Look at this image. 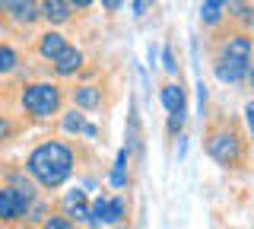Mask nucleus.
Wrapping results in <instances>:
<instances>
[{"label":"nucleus","instance_id":"4be33fe9","mask_svg":"<svg viewBox=\"0 0 254 229\" xmlns=\"http://www.w3.org/2000/svg\"><path fill=\"white\" fill-rule=\"evenodd\" d=\"M245 121H248V131L254 134V102H248V105H245Z\"/></svg>","mask_w":254,"mask_h":229},{"label":"nucleus","instance_id":"b1692460","mask_svg":"<svg viewBox=\"0 0 254 229\" xmlns=\"http://www.w3.org/2000/svg\"><path fill=\"white\" fill-rule=\"evenodd\" d=\"M245 26H248V29H254V10H251V6H248V10H245Z\"/></svg>","mask_w":254,"mask_h":229},{"label":"nucleus","instance_id":"20e7f679","mask_svg":"<svg viewBox=\"0 0 254 229\" xmlns=\"http://www.w3.org/2000/svg\"><path fill=\"white\" fill-rule=\"evenodd\" d=\"M32 201V188H3L0 191V220H19Z\"/></svg>","mask_w":254,"mask_h":229},{"label":"nucleus","instance_id":"9d476101","mask_svg":"<svg viewBox=\"0 0 254 229\" xmlns=\"http://www.w3.org/2000/svg\"><path fill=\"white\" fill-rule=\"evenodd\" d=\"M38 51H42L45 58L58 61L61 54L67 51V42H64V35H58V32H48V35H42V45H38Z\"/></svg>","mask_w":254,"mask_h":229},{"label":"nucleus","instance_id":"393cba45","mask_svg":"<svg viewBox=\"0 0 254 229\" xmlns=\"http://www.w3.org/2000/svg\"><path fill=\"white\" fill-rule=\"evenodd\" d=\"M102 6H105V10H111V13H115L118 6H121V0H102Z\"/></svg>","mask_w":254,"mask_h":229},{"label":"nucleus","instance_id":"2eb2a0df","mask_svg":"<svg viewBox=\"0 0 254 229\" xmlns=\"http://www.w3.org/2000/svg\"><path fill=\"white\" fill-rule=\"evenodd\" d=\"M35 16H38V10H35V3H32V0H22V3H16L13 6V19L16 22H35Z\"/></svg>","mask_w":254,"mask_h":229},{"label":"nucleus","instance_id":"9b49d317","mask_svg":"<svg viewBox=\"0 0 254 229\" xmlns=\"http://www.w3.org/2000/svg\"><path fill=\"white\" fill-rule=\"evenodd\" d=\"M73 102L79 108H99L102 105V89H95V86H76Z\"/></svg>","mask_w":254,"mask_h":229},{"label":"nucleus","instance_id":"f257e3e1","mask_svg":"<svg viewBox=\"0 0 254 229\" xmlns=\"http://www.w3.org/2000/svg\"><path fill=\"white\" fill-rule=\"evenodd\" d=\"M29 172L45 188H58L73 172V153L64 144H42L38 150H32V156H29Z\"/></svg>","mask_w":254,"mask_h":229},{"label":"nucleus","instance_id":"dca6fc26","mask_svg":"<svg viewBox=\"0 0 254 229\" xmlns=\"http://www.w3.org/2000/svg\"><path fill=\"white\" fill-rule=\"evenodd\" d=\"M102 223H108V201L105 197H99L89 210V226H102Z\"/></svg>","mask_w":254,"mask_h":229},{"label":"nucleus","instance_id":"c756f323","mask_svg":"<svg viewBox=\"0 0 254 229\" xmlns=\"http://www.w3.org/2000/svg\"><path fill=\"white\" fill-rule=\"evenodd\" d=\"M118 229H127V226H118Z\"/></svg>","mask_w":254,"mask_h":229},{"label":"nucleus","instance_id":"f8f14e48","mask_svg":"<svg viewBox=\"0 0 254 229\" xmlns=\"http://www.w3.org/2000/svg\"><path fill=\"white\" fill-rule=\"evenodd\" d=\"M64 131H70V134H86V137H99V131H95L83 115H76V112L64 115Z\"/></svg>","mask_w":254,"mask_h":229},{"label":"nucleus","instance_id":"7ed1b4c3","mask_svg":"<svg viewBox=\"0 0 254 229\" xmlns=\"http://www.w3.org/2000/svg\"><path fill=\"white\" fill-rule=\"evenodd\" d=\"M206 153L222 165H235L238 156H242V140L232 128H216L206 137Z\"/></svg>","mask_w":254,"mask_h":229},{"label":"nucleus","instance_id":"6e6552de","mask_svg":"<svg viewBox=\"0 0 254 229\" xmlns=\"http://www.w3.org/2000/svg\"><path fill=\"white\" fill-rule=\"evenodd\" d=\"M42 16L51 22H67L70 19V3L67 0H42Z\"/></svg>","mask_w":254,"mask_h":229},{"label":"nucleus","instance_id":"1a4fd4ad","mask_svg":"<svg viewBox=\"0 0 254 229\" xmlns=\"http://www.w3.org/2000/svg\"><path fill=\"white\" fill-rule=\"evenodd\" d=\"M79 64H83V54H79L76 48H67L58 61H54V70H58L61 76H70V74H76V70H79Z\"/></svg>","mask_w":254,"mask_h":229},{"label":"nucleus","instance_id":"6ab92c4d","mask_svg":"<svg viewBox=\"0 0 254 229\" xmlns=\"http://www.w3.org/2000/svg\"><path fill=\"white\" fill-rule=\"evenodd\" d=\"M124 201H121V197H115V201H108V223H118V220H121L124 217Z\"/></svg>","mask_w":254,"mask_h":229},{"label":"nucleus","instance_id":"f03ea898","mask_svg":"<svg viewBox=\"0 0 254 229\" xmlns=\"http://www.w3.org/2000/svg\"><path fill=\"white\" fill-rule=\"evenodd\" d=\"M58 105H61V89L54 83H35V86H29V89L22 92V108H26L29 115H35V118L54 115Z\"/></svg>","mask_w":254,"mask_h":229},{"label":"nucleus","instance_id":"412c9836","mask_svg":"<svg viewBox=\"0 0 254 229\" xmlns=\"http://www.w3.org/2000/svg\"><path fill=\"white\" fill-rule=\"evenodd\" d=\"M45 229H70V220H64V217H51L45 223Z\"/></svg>","mask_w":254,"mask_h":229},{"label":"nucleus","instance_id":"4468645a","mask_svg":"<svg viewBox=\"0 0 254 229\" xmlns=\"http://www.w3.org/2000/svg\"><path fill=\"white\" fill-rule=\"evenodd\" d=\"M222 3H226V0H203V6H200V16H203V22H206V26H216V22H219Z\"/></svg>","mask_w":254,"mask_h":229},{"label":"nucleus","instance_id":"aec40b11","mask_svg":"<svg viewBox=\"0 0 254 229\" xmlns=\"http://www.w3.org/2000/svg\"><path fill=\"white\" fill-rule=\"evenodd\" d=\"M162 64H165V70H169V74H175V70H178V64H175V54H172L169 45L162 48Z\"/></svg>","mask_w":254,"mask_h":229},{"label":"nucleus","instance_id":"0eeeda50","mask_svg":"<svg viewBox=\"0 0 254 229\" xmlns=\"http://www.w3.org/2000/svg\"><path fill=\"white\" fill-rule=\"evenodd\" d=\"M67 220H73V223H89V207H86V194L83 191H70L67 194Z\"/></svg>","mask_w":254,"mask_h":229},{"label":"nucleus","instance_id":"c85d7f7f","mask_svg":"<svg viewBox=\"0 0 254 229\" xmlns=\"http://www.w3.org/2000/svg\"><path fill=\"white\" fill-rule=\"evenodd\" d=\"M251 86H254V70H251Z\"/></svg>","mask_w":254,"mask_h":229},{"label":"nucleus","instance_id":"bb28decb","mask_svg":"<svg viewBox=\"0 0 254 229\" xmlns=\"http://www.w3.org/2000/svg\"><path fill=\"white\" fill-rule=\"evenodd\" d=\"M89 3H92V0H73V6H79V10H86Z\"/></svg>","mask_w":254,"mask_h":229},{"label":"nucleus","instance_id":"423d86ee","mask_svg":"<svg viewBox=\"0 0 254 229\" xmlns=\"http://www.w3.org/2000/svg\"><path fill=\"white\" fill-rule=\"evenodd\" d=\"M162 105L169 108V115H175V118H185V89L181 86H175V83H169V86H162Z\"/></svg>","mask_w":254,"mask_h":229},{"label":"nucleus","instance_id":"ddd939ff","mask_svg":"<svg viewBox=\"0 0 254 229\" xmlns=\"http://www.w3.org/2000/svg\"><path fill=\"white\" fill-rule=\"evenodd\" d=\"M248 74L245 67H235V64H226V61H219L216 58V76L222 83H235V80H242V76Z\"/></svg>","mask_w":254,"mask_h":229},{"label":"nucleus","instance_id":"f3484780","mask_svg":"<svg viewBox=\"0 0 254 229\" xmlns=\"http://www.w3.org/2000/svg\"><path fill=\"white\" fill-rule=\"evenodd\" d=\"M124 169H127V150H121L118 159H115V172H111V185H115V188L124 185Z\"/></svg>","mask_w":254,"mask_h":229},{"label":"nucleus","instance_id":"5701e85b","mask_svg":"<svg viewBox=\"0 0 254 229\" xmlns=\"http://www.w3.org/2000/svg\"><path fill=\"white\" fill-rule=\"evenodd\" d=\"M10 134H13V124L6 121V118H0V140H6Z\"/></svg>","mask_w":254,"mask_h":229},{"label":"nucleus","instance_id":"a211bd4d","mask_svg":"<svg viewBox=\"0 0 254 229\" xmlns=\"http://www.w3.org/2000/svg\"><path fill=\"white\" fill-rule=\"evenodd\" d=\"M16 67V51L6 48V45H0V74H10Z\"/></svg>","mask_w":254,"mask_h":229},{"label":"nucleus","instance_id":"cd10ccee","mask_svg":"<svg viewBox=\"0 0 254 229\" xmlns=\"http://www.w3.org/2000/svg\"><path fill=\"white\" fill-rule=\"evenodd\" d=\"M16 3H22V0H0V6H10V10H13Z\"/></svg>","mask_w":254,"mask_h":229},{"label":"nucleus","instance_id":"39448f33","mask_svg":"<svg viewBox=\"0 0 254 229\" xmlns=\"http://www.w3.org/2000/svg\"><path fill=\"white\" fill-rule=\"evenodd\" d=\"M251 54H254L251 38H245V35H229L226 42H222V48H219V61H226V64H235V67H245V70H248Z\"/></svg>","mask_w":254,"mask_h":229},{"label":"nucleus","instance_id":"a878e982","mask_svg":"<svg viewBox=\"0 0 254 229\" xmlns=\"http://www.w3.org/2000/svg\"><path fill=\"white\" fill-rule=\"evenodd\" d=\"M143 3H146V0H133V13H137V16H143Z\"/></svg>","mask_w":254,"mask_h":229}]
</instances>
